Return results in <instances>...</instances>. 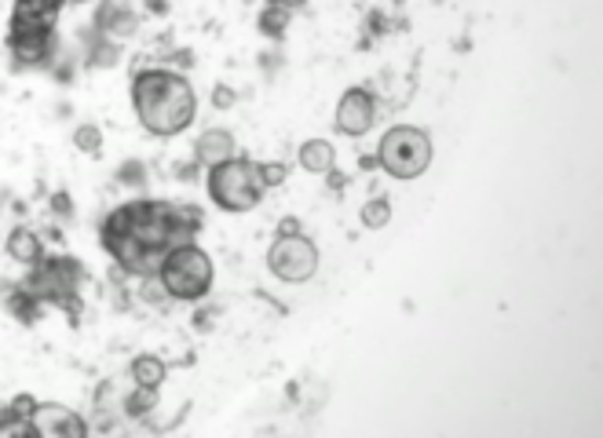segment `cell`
<instances>
[{"label":"cell","instance_id":"7","mask_svg":"<svg viewBox=\"0 0 603 438\" xmlns=\"http://www.w3.org/2000/svg\"><path fill=\"white\" fill-rule=\"evenodd\" d=\"M81 285V267L70 256H55V260H41L33 263L30 278L22 282V289L30 292L33 300L44 303H66Z\"/></svg>","mask_w":603,"mask_h":438},{"label":"cell","instance_id":"27","mask_svg":"<svg viewBox=\"0 0 603 438\" xmlns=\"http://www.w3.org/2000/svg\"><path fill=\"white\" fill-rule=\"evenodd\" d=\"M278 234H300V223H297V220H282V227H278Z\"/></svg>","mask_w":603,"mask_h":438},{"label":"cell","instance_id":"13","mask_svg":"<svg viewBox=\"0 0 603 438\" xmlns=\"http://www.w3.org/2000/svg\"><path fill=\"white\" fill-rule=\"evenodd\" d=\"M297 161L311 176H330L333 168H337V146H333L330 139H308L304 146H300Z\"/></svg>","mask_w":603,"mask_h":438},{"label":"cell","instance_id":"11","mask_svg":"<svg viewBox=\"0 0 603 438\" xmlns=\"http://www.w3.org/2000/svg\"><path fill=\"white\" fill-rule=\"evenodd\" d=\"M136 26H139V15L132 11V4H125V0H103L99 11H96V30L110 41L132 37Z\"/></svg>","mask_w":603,"mask_h":438},{"label":"cell","instance_id":"23","mask_svg":"<svg viewBox=\"0 0 603 438\" xmlns=\"http://www.w3.org/2000/svg\"><path fill=\"white\" fill-rule=\"evenodd\" d=\"M33 409H37V398H30V395H19L15 402H11V409H8V413H15V417L30 420V417H33Z\"/></svg>","mask_w":603,"mask_h":438},{"label":"cell","instance_id":"17","mask_svg":"<svg viewBox=\"0 0 603 438\" xmlns=\"http://www.w3.org/2000/svg\"><path fill=\"white\" fill-rule=\"evenodd\" d=\"M158 409V388H139L132 384V395H125V413L129 417H147Z\"/></svg>","mask_w":603,"mask_h":438},{"label":"cell","instance_id":"1","mask_svg":"<svg viewBox=\"0 0 603 438\" xmlns=\"http://www.w3.org/2000/svg\"><path fill=\"white\" fill-rule=\"evenodd\" d=\"M201 227V212L191 205H169V201H125L103 220V249L125 267L129 274H158V263L176 245L191 242Z\"/></svg>","mask_w":603,"mask_h":438},{"label":"cell","instance_id":"6","mask_svg":"<svg viewBox=\"0 0 603 438\" xmlns=\"http://www.w3.org/2000/svg\"><path fill=\"white\" fill-rule=\"evenodd\" d=\"M267 271L286 285H304L319 271V249L304 234H278V242L267 249Z\"/></svg>","mask_w":603,"mask_h":438},{"label":"cell","instance_id":"9","mask_svg":"<svg viewBox=\"0 0 603 438\" xmlns=\"http://www.w3.org/2000/svg\"><path fill=\"white\" fill-rule=\"evenodd\" d=\"M377 125V103L366 88H348L337 103V132L351 139H362Z\"/></svg>","mask_w":603,"mask_h":438},{"label":"cell","instance_id":"25","mask_svg":"<svg viewBox=\"0 0 603 438\" xmlns=\"http://www.w3.org/2000/svg\"><path fill=\"white\" fill-rule=\"evenodd\" d=\"M212 103H216L220 110H227V106H234V92H231V88H216V92H212Z\"/></svg>","mask_w":603,"mask_h":438},{"label":"cell","instance_id":"8","mask_svg":"<svg viewBox=\"0 0 603 438\" xmlns=\"http://www.w3.org/2000/svg\"><path fill=\"white\" fill-rule=\"evenodd\" d=\"M8 48L19 59V66H44L55 52V33L52 22H37V19H15L11 15V30H8Z\"/></svg>","mask_w":603,"mask_h":438},{"label":"cell","instance_id":"24","mask_svg":"<svg viewBox=\"0 0 603 438\" xmlns=\"http://www.w3.org/2000/svg\"><path fill=\"white\" fill-rule=\"evenodd\" d=\"M143 165L139 161H129L125 168H121V183H129V187H139L143 183Z\"/></svg>","mask_w":603,"mask_h":438},{"label":"cell","instance_id":"2","mask_svg":"<svg viewBox=\"0 0 603 438\" xmlns=\"http://www.w3.org/2000/svg\"><path fill=\"white\" fill-rule=\"evenodd\" d=\"M132 106H136L139 125L150 136H180L191 128L198 114V96L191 81L176 70H139L132 81Z\"/></svg>","mask_w":603,"mask_h":438},{"label":"cell","instance_id":"19","mask_svg":"<svg viewBox=\"0 0 603 438\" xmlns=\"http://www.w3.org/2000/svg\"><path fill=\"white\" fill-rule=\"evenodd\" d=\"M388 223H392V201L388 198H370L362 205V227L370 231H384Z\"/></svg>","mask_w":603,"mask_h":438},{"label":"cell","instance_id":"5","mask_svg":"<svg viewBox=\"0 0 603 438\" xmlns=\"http://www.w3.org/2000/svg\"><path fill=\"white\" fill-rule=\"evenodd\" d=\"M377 165L392 179H417L428 172L432 165V139L428 132L413 125H395L381 136L377 146Z\"/></svg>","mask_w":603,"mask_h":438},{"label":"cell","instance_id":"22","mask_svg":"<svg viewBox=\"0 0 603 438\" xmlns=\"http://www.w3.org/2000/svg\"><path fill=\"white\" fill-rule=\"evenodd\" d=\"M286 179H289V165H282V161H264L260 165V183H264V190L282 187Z\"/></svg>","mask_w":603,"mask_h":438},{"label":"cell","instance_id":"4","mask_svg":"<svg viewBox=\"0 0 603 438\" xmlns=\"http://www.w3.org/2000/svg\"><path fill=\"white\" fill-rule=\"evenodd\" d=\"M209 198L223 212H253L264 201L260 165L249 157H231V161L209 168Z\"/></svg>","mask_w":603,"mask_h":438},{"label":"cell","instance_id":"12","mask_svg":"<svg viewBox=\"0 0 603 438\" xmlns=\"http://www.w3.org/2000/svg\"><path fill=\"white\" fill-rule=\"evenodd\" d=\"M231 157H238V139H234V132L227 128H205L194 143V161L205 165V168H216L223 161H231Z\"/></svg>","mask_w":603,"mask_h":438},{"label":"cell","instance_id":"18","mask_svg":"<svg viewBox=\"0 0 603 438\" xmlns=\"http://www.w3.org/2000/svg\"><path fill=\"white\" fill-rule=\"evenodd\" d=\"M289 15H293V11H286L282 4H267L260 11V33H264V37L278 41L289 30Z\"/></svg>","mask_w":603,"mask_h":438},{"label":"cell","instance_id":"10","mask_svg":"<svg viewBox=\"0 0 603 438\" xmlns=\"http://www.w3.org/2000/svg\"><path fill=\"white\" fill-rule=\"evenodd\" d=\"M30 428L33 435H88V420L77 417L74 409L59 406V402H37Z\"/></svg>","mask_w":603,"mask_h":438},{"label":"cell","instance_id":"14","mask_svg":"<svg viewBox=\"0 0 603 438\" xmlns=\"http://www.w3.org/2000/svg\"><path fill=\"white\" fill-rule=\"evenodd\" d=\"M8 256L15 263H26V267H33V263H41L44 260V242H41V234L37 231H30V227H15L8 234Z\"/></svg>","mask_w":603,"mask_h":438},{"label":"cell","instance_id":"20","mask_svg":"<svg viewBox=\"0 0 603 438\" xmlns=\"http://www.w3.org/2000/svg\"><path fill=\"white\" fill-rule=\"evenodd\" d=\"M88 59H92L96 66H114L121 59V41H110V37L99 33V41L88 48Z\"/></svg>","mask_w":603,"mask_h":438},{"label":"cell","instance_id":"16","mask_svg":"<svg viewBox=\"0 0 603 438\" xmlns=\"http://www.w3.org/2000/svg\"><path fill=\"white\" fill-rule=\"evenodd\" d=\"M66 0H15V19H37L52 22L63 11Z\"/></svg>","mask_w":603,"mask_h":438},{"label":"cell","instance_id":"26","mask_svg":"<svg viewBox=\"0 0 603 438\" xmlns=\"http://www.w3.org/2000/svg\"><path fill=\"white\" fill-rule=\"evenodd\" d=\"M271 4H282L286 11H300V8L308 4V0H271Z\"/></svg>","mask_w":603,"mask_h":438},{"label":"cell","instance_id":"21","mask_svg":"<svg viewBox=\"0 0 603 438\" xmlns=\"http://www.w3.org/2000/svg\"><path fill=\"white\" fill-rule=\"evenodd\" d=\"M74 146L81 154L99 157V154H103V132H99V125H81L74 132Z\"/></svg>","mask_w":603,"mask_h":438},{"label":"cell","instance_id":"15","mask_svg":"<svg viewBox=\"0 0 603 438\" xmlns=\"http://www.w3.org/2000/svg\"><path fill=\"white\" fill-rule=\"evenodd\" d=\"M165 373H169V369H165L158 355H139V358H132V366H129V380L139 388H161Z\"/></svg>","mask_w":603,"mask_h":438},{"label":"cell","instance_id":"3","mask_svg":"<svg viewBox=\"0 0 603 438\" xmlns=\"http://www.w3.org/2000/svg\"><path fill=\"white\" fill-rule=\"evenodd\" d=\"M158 282L172 300L194 303L212 289V256L205 249H198L194 242L176 245L158 263Z\"/></svg>","mask_w":603,"mask_h":438}]
</instances>
